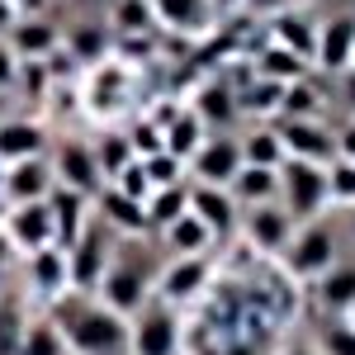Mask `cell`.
<instances>
[{
  "mask_svg": "<svg viewBox=\"0 0 355 355\" xmlns=\"http://www.w3.org/2000/svg\"><path fill=\"white\" fill-rule=\"evenodd\" d=\"M185 110L204 123V133H232L237 119H242V114H237V95H232V85L223 81V76H214V81L199 85Z\"/></svg>",
  "mask_w": 355,
  "mask_h": 355,
  "instance_id": "obj_15",
  "label": "cell"
},
{
  "mask_svg": "<svg viewBox=\"0 0 355 355\" xmlns=\"http://www.w3.org/2000/svg\"><path fill=\"white\" fill-rule=\"evenodd\" d=\"M190 214L209 232H214V242L218 237H227L237 223H242V214H237V199L227 190H218V185H190Z\"/></svg>",
  "mask_w": 355,
  "mask_h": 355,
  "instance_id": "obj_21",
  "label": "cell"
},
{
  "mask_svg": "<svg viewBox=\"0 0 355 355\" xmlns=\"http://www.w3.org/2000/svg\"><path fill=\"white\" fill-rule=\"evenodd\" d=\"M114 246H119V237H114L110 227L95 218V209H90V223L81 227V237L67 246V279H71V294L95 299L100 279H105V270H110Z\"/></svg>",
  "mask_w": 355,
  "mask_h": 355,
  "instance_id": "obj_3",
  "label": "cell"
},
{
  "mask_svg": "<svg viewBox=\"0 0 355 355\" xmlns=\"http://www.w3.org/2000/svg\"><path fill=\"white\" fill-rule=\"evenodd\" d=\"M48 214H53V246L67 251V246L81 237V227L90 223V199L53 185V194H48Z\"/></svg>",
  "mask_w": 355,
  "mask_h": 355,
  "instance_id": "obj_24",
  "label": "cell"
},
{
  "mask_svg": "<svg viewBox=\"0 0 355 355\" xmlns=\"http://www.w3.org/2000/svg\"><path fill=\"white\" fill-rule=\"evenodd\" d=\"M123 137H128V147H133V157L137 162H147V157H157V152H166V142H162V128L142 114V119H133L128 128H123Z\"/></svg>",
  "mask_w": 355,
  "mask_h": 355,
  "instance_id": "obj_38",
  "label": "cell"
},
{
  "mask_svg": "<svg viewBox=\"0 0 355 355\" xmlns=\"http://www.w3.org/2000/svg\"><path fill=\"white\" fill-rule=\"evenodd\" d=\"M294 227H299V223L289 218L279 204H261V209H246V214H242L246 242L256 246L261 256H284V246H289V237H294Z\"/></svg>",
  "mask_w": 355,
  "mask_h": 355,
  "instance_id": "obj_16",
  "label": "cell"
},
{
  "mask_svg": "<svg viewBox=\"0 0 355 355\" xmlns=\"http://www.w3.org/2000/svg\"><path fill=\"white\" fill-rule=\"evenodd\" d=\"M162 242H166L171 256H209V251H214V232L194 218V214H185V218H175L162 232Z\"/></svg>",
  "mask_w": 355,
  "mask_h": 355,
  "instance_id": "obj_28",
  "label": "cell"
},
{
  "mask_svg": "<svg viewBox=\"0 0 355 355\" xmlns=\"http://www.w3.org/2000/svg\"><path fill=\"white\" fill-rule=\"evenodd\" d=\"M90 5H110V0H90Z\"/></svg>",
  "mask_w": 355,
  "mask_h": 355,
  "instance_id": "obj_53",
  "label": "cell"
},
{
  "mask_svg": "<svg viewBox=\"0 0 355 355\" xmlns=\"http://www.w3.org/2000/svg\"><path fill=\"white\" fill-rule=\"evenodd\" d=\"M142 171H147V185H152V190H166V185H185V180H190L185 162H175L171 152H157V157H147V162H142Z\"/></svg>",
  "mask_w": 355,
  "mask_h": 355,
  "instance_id": "obj_37",
  "label": "cell"
},
{
  "mask_svg": "<svg viewBox=\"0 0 355 355\" xmlns=\"http://www.w3.org/2000/svg\"><path fill=\"white\" fill-rule=\"evenodd\" d=\"M209 279H214V256H171L157 270V294L152 299L166 303V308H185L199 294H209Z\"/></svg>",
  "mask_w": 355,
  "mask_h": 355,
  "instance_id": "obj_7",
  "label": "cell"
},
{
  "mask_svg": "<svg viewBox=\"0 0 355 355\" xmlns=\"http://www.w3.org/2000/svg\"><path fill=\"white\" fill-rule=\"evenodd\" d=\"M351 218H346V232H351V242H355V209H346Z\"/></svg>",
  "mask_w": 355,
  "mask_h": 355,
  "instance_id": "obj_51",
  "label": "cell"
},
{
  "mask_svg": "<svg viewBox=\"0 0 355 355\" xmlns=\"http://www.w3.org/2000/svg\"><path fill=\"white\" fill-rule=\"evenodd\" d=\"M15 355H67V346H62L57 327L48 322V313L24 322V336H19V351H15Z\"/></svg>",
  "mask_w": 355,
  "mask_h": 355,
  "instance_id": "obj_36",
  "label": "cell"
},
{
  "mask_svg": "<svg viewBox=\"0 0 355 355\" xmlns=\"http://www.w3.org/2000/svg\"><path fill=\"white\" fill-rule=\"evenodd\" d=\"M256 76L261 81H270V85H299V81H308L313 76V67L303 62V57H294L289 48H275V43H266L261 53H256Z\"/></svg>",
  "mask_w": 355,
  "mask_h": 355,
  "instance_id": "obj_26",
  "label": "cell"
},
{
  "mask_svg": "<svg viewBox=\"0 0 355 355\" xmlns=\"http://www.w3.org/2000/svg\"><path fill=\"white\" fill-rule=\"evenodd\" d=\"M53 166L48 157H33V162H15L5 166V209H15V204H43L48 194H53Z\"/></svg>",
  "mask_w": 355,
  "mask_h": 355,
  "instance_id": "obj_18",
  "label": "cell"
},
{
  "mask_svg": "<svg viewBox=\"0 0 355 355\" xmlns=\"http://www.w3.org/2000/svg\"><path fill=\"white\" fill-rule=\"evenodd\" d=\"M336 81H341V85H336V90H341V100H346V110L355 114V67H351V71H341Z\"/></svg>",
  "mask_w": 355,
  "mask_h": 355,
  "instance_id": "obj_47",
  "label": "cell"
},
{
  "mask_svg": "<svg viewBox=\"0 0 355 355\" xmlns=\"http://www.w3.org/2000/svg\"><path fill=\"white\" fill-rule=\"evenodd\" d=\"M110 33H123V38H147V33H157L152 5H147V0H110Z\"/></svg>",
  "mask_w": 355,
  "mask_h": 355,
  "instance_id": "obj_32",
  "label": "cell"
},
{
  "mask_svg": "<svg viewBox=\"0 0 355 355\" xmlns=\"http://www.w3.org/2000/svg\"><path fill=\"white\" fill-rule=\"evenodd\" d=\"M318 303L327 308V313H346L355 303V261H336L322 279H318Z\"/></svg>",
  "mask_w": 355,
  "mask_h": 355,
  "instance_id": "obj_29",
  "label": "cell"
},
{
  "mask_svg": "<svg viewBox=\"0 0 355 355\" xmlns=\"http://www.w3.org/2000/svg\"><path fill=\"white\" fill-rule=\"evenodd\" d=\"M336 261H341V256H336V227L322 223V218L299 223L294 237H289V246H284V266H289L294 279H313V284H318Z\"/></svg>",
  "mask_w": 355,
  "mask_h": 355,
  "instance_id": "obj_5",
  "label": "cell"
},
{
  "mask_svg": "<svg viewBox=\"0 0 355 355\" xmlns=\"http://www.w3.org/2000/svg\"><path fill=\"white\" fill-rule=\"evenodd\" d=\"M266 43H275V48H289L294 57H303L308 67H313V53H318V24L303 15V10H279V15H270V38Z\"/></svg>",
  "mask_w": 355,
  "mask_h": 355,
  "instance_id": "obj_23",
  "label": "cell"
},
{
  "mask_svg": "<svg viewBox=\"0 0 355 355\" xmlns=\"http://www.w3.org/2000/svg\"><path fill=\"white\" fill-rule=\"evenodd\" d=\"M90 152H95V166H100V175H105V185H110L114 175L123 171V166H133L137 157H133V147H128V137L123 133H100L95 142H90Z\"/></svg>",
  "mask_w": 355,
  "mask_h": 355,
  "instance_id": "obj_34",
  "label": "cell"
},
{
  "mask_svg": "<svg viewBox=\"0 0 355 355\" xmlns=\"http://www.w3.org/2000/svg\"><path fill=\"white\" fill-rule=\"evenodd\" d=\"M275 133H279V147L289 162H308L322 171L336 162V128H327L322 119H279Z\"/></svg>",
  "mask_w": 355,
  "mask_h": 355,
  "instance_id": "obj_9",
  "label": "cell"
},
{
  "mask_svg": "<svg viewBox=\"0 0 355 355\" xmlns=\"http://www.w3.org/2000/svg\"><path fill=\"white\" fill-rule=\"evenodd\" d=\"M351 67H355V62H351Z\"/></svg>",
  "mask_w": 355,
  "mask_h": 355,
  "instance_id": "obj_54",
  "label": "cell"
},
{
  "mask_svg": "<svg viewBox=\"0 0 355 355\" xmlns=\"http://www.w3.org/2000/svg\"><path fill=\"white\" fill-rule=\"evenodd\" d=\"M341 318H346V322H351V327H355V303H351V308H346V313H341Z\"/></svg>",
  "mask_w": 355,
  "mask_h": 355,
  "instance_id": "obj_52",
  "label": "cell"
},
{
  "mask_svg": "<svg viewBox=\"0 0 355 355\" xmlns=\"http://www.w3.org/2000/svg\"><path fill=\"white\" fill-rule=\"evenodd\" d=\"M48 322L57 327L67 355H128V318L110 313L100 299L67 294L48 308Z\"/></svg>",
  "mask_w": 355,
  "mask_h": 355,
  "instance_id": "obj_1",
  "label": "cell"
},
{
  "mask_svg": "<svg viewBox=\"0 0 355 355\" xmlns=\"http://www.w3.org/2000/svg\"><path fill=\"white\" fill-rule=\"evenodd\" d=\"M152 5V19L166 24L171 33H185V38H199V33H209L214 28V5L209 0H147Z\"/></svg>",
  "mask_w": 355,
  "mask_h": 355,
  "instance_id": "obj_22",
  "label": "cell"
},
{
  "mask_svg": "<svg viewBox=\"0 0 355 355\" xmlns=\"http://www.w3.org/2000/svg\"><path fill=\"white\" fill-rule=\"evenodd\" d=\"M142 214H147L152 237H162L175 218H185V214H190V185H166V190H152V194H147V204H142Z\"/></svg>",
  "mask_w": 355,
  "mask_h": 355,
  "instance_id": "obj_27",
  "label": "cell"
},
{
  "mask_svg": "<svg viewBox=\"0 0 355 355\" xmlns=\"http://www.w3.org/2000/svg\"><path fill=\"white\" fill-rule=\"evenodd\" d=\"M62 53L71 57L76 67H100V62H110V53H114L110 24H100V19H81V24L62 28Z\"/></svg>",
  "mask_w": 355,
  "mask_h": 355,
  "instance_id": "obj_20",
  "label": "cell"
},
{
  "mask_svg": "<svg viewBox=\"0 0 355 355\" xmlns=\"http://www.w3.org/2000/svg\"><path fill=\"white\" fill-rule=\"evenodd\" d=\"M242 10H251V15H279V10H289V0H242Z\"/></svg>",
  "mask_w": 355,
  "mask_h": 355,
  "instance_id": "obj_46",
  "label": "cell"
},
{
  "mask_svg": "<svg viewBox=\"0 0 355 355\" xmlns=\"http://www.w3.org/2000/svg\"><path fill=\"white\" fill-rule=\"evenodd\" d=\"M227 194L237 199V209L279 204V171H266V166H242V171H237V180L227 185Z\"/></svg>",
  "mask_w": 355,
  "mask_h": 355,
  "instance_id": "obj_25",
  "label": "cell"
},
{
  "mask_svg": "<svg viewBox=\"0 0 355 355\" xmlns=\"http://www.w3.org/2000/svg\"><path fill=\"white\" fill-rule=\"evenodd\" d=\"M15 261H19V251H15V246H10V237L0 232V284H5V275L15 270Z\"/></svg>",
  "mask_w": 355,
  "mask_h": 355,
  "instance_id": "obj_45",
  "label": "cell"
},
{
  "mask_svg": "<svg viewBox=\"0 0 355 355\" xmlns=\"http://www.w3.org/2000/svg\"><path fill=\"white\" fill-rule=\"evenodd\" d=\"M237 147H242V166H266V171H279L289 162L284 147H279V133L275 128H251V133H237Z\"/></svg>",
  "mask_w": 355,
  "mask_h": 355,
  "instance_id": "obj_30",
  "label": "cell"
},
{
  "mask_svg": "<svg viewBox=\"0 0 355 355\" xmlns=\"http://www.w3.org/2000/svg\"><path fill=\"white\" fill-rule=\"evenodd\" d=\"M214 5V15H227V10H242V0H209Z\"/></svg>",
  "mask_w": 355,
  "mask_h": 355,
  "instance_id": "obj_49",
  "label": "cell"
},
{
  "mask_svg": "<svg viewBox=\"0 0 355 355\" xmlns=\"http://www.w3.org/2000/svg\"><path fill=\"white\" fill-rule=\"evenodd\" d=\"M24 308L19 303H10L0 294V355H15L19 351V336H24Z\"/></svg>",
  "mask_w": 355,
  "mask_h": 355,
  "instance_id": "obj_39",
  "label": "cell"
},
{
  "mask_svg": "<svg viewBox=\"0 0 355 355\" xmlns=\"http://www.w3.org/2000/svg\"><path fill=\"white\" fill-rule=\"evenodd\" d=\"M110 190H119L123 199H133V204H147V194H152V185H147V171H142V162L123 166L119 175L110 180Z\"/></svg>",
  "mask_w": 355,
  "mask_h": 355,
  "instance_id": "obj_41",
  "label": "cell"
},
{
  "mask_svg": "<svg viewBox=\"0 0 355 355\" xmlns=\"http://www.w3.org/2000/svg\"><path fill=\"white\" fill-rule=\"evenodd\" d=\"M237 95V114H251V119H279V105H284V85H270V81H256L251 85H232Z\"/></svg>",
  "mask_w": 355,
  "mask_h": 355,
  "instance_id": "obj_31",
  "label": "cell"
},
{
  "mask_svg": "<svg viewBox=\"0 0 355 355\" xmlns=\"http://www.w3.org/2000/svg\"><path fill=\"white\" fill-rule=\"evenodd\" d=\"M327 171L308 162H284L279 166V209L294 223H313L327 214Z\"/></svg>",
  "mask_w": 355,
  "mask_h": 355,
  "instance_id": "obj_4",
  "label": "cell"
},
{
  "mask_svg": "<svg viewBox=\"0 0 355 355\" xmlns=\"http://www.w3.org/2000/svg\"><path fill=\"white\" fill-rule=\"evenodd\" d=\"M190 180L185 185H218L227 190L242 171V147H237V133H209L199 142V152L190 157Z\"/></svg>",
  "mask_w": 355,
  "mask_h": 355,
  "instance_id": "obj_10",
  "label": "cell"
},
{
  "mask_svg": "<svg viewBox=\"0 0 355 355\" xmlns=\"http://www.w3.org/2000/svg\"><path fill=\"white\" fill-rule=\"evenodd\" d=\"M204 137H209V133H204V123H199L190 110H180V119H175V123L162 133V142H166V152H171L175 162L190 166V157L199 152V142H204Z\"/></svg>",
  "mask_w": 355,
  "mask_h": 355,
  "instance_id": "obj_33",
  "label": "cell"
},
{
  "mask_svg": "<svg viewBox=\"0 0 355 355\" xmlns=\"http://www.w3.org/2000/svg\"><path fill=\"white\" fill-rule=\"evenodd\" d=\"M48 128L38 119H0V166H15V162H33L48 152Z\"/></svg>",
  "mask_w": 355,
  "mask_h": 355,
  "instance_id": "obj_19",
  "label": "cell"
},
{
  "mask_svg": "<svg viewBox=\"0 0 355 355\" xmlns=\"http://www.w3.org/2000/svg\"><path fill=\"white\" fill-rule=\"evenodd\" d=\"M318 355H355V327L346 322V318L322 327V336H318Z\"/></svg>",
  "mask_w": 355,
  "mask_h": 355,
  "instance_id": "obj_42",
  "label": "cell"
},
{
  "mask_svg": "<svg viewBox=\"0 0 355 355\" xmlns=\"http://www.w3.org/2000/svg\"><path fill=\"white\" fill-rule=\"evenodd\" d=\"M336 162H355V123L336 133Z\"/></svg>",
  "mask_w": 355,
  "mask_h": 355,
  "instance_id": "obj_44",
  "label": "cell"
},
{
  "mask_svg": "<svg viewBox=\"0 0 355 355\" xmlns=\"http://www.w3.org/2000/svg\"><path fill=\"white\" fill-rule=\"evenodd\" d=\"M0 232H5L10 246L19 251V261L33 256V251H43V246H53V214H48V199H43V204H15V209H5Z\"/></svg>",
  "mask_w": 355,
  "mask_h": 355,
  "instance_id": "obj_11",
  "label": "cell"
},
{
  "mask_svg": "<svg viewBox=\"0 0 355 355\" xmlns=\"http://www.w3.org/2000/svg\"><path fill=\"white\" fill-rule=\"evenodd\" d=\"M128 355H180V313L166 303H147L128 318Z\"/></svg>",
  "mask_w": 355,
  "mask_h": 355,
  "instance_id": "obj_6",
  "label": "cell"
},
{
  "mask_svg": "<svg viewBox=\"0 0 355 355\" xmlns=\"http://www.w3.org/2000/svg\"><path fill=\"white\" fill-rule=\"evenodd\" d=\"M327 199L341 209H355V162H331L327 166Z\"/></svg>",
  "mask_w": 355,
  "mask_h": 355,
  "instance_id": "obj_40",
  "label": "cell"
},
{
  "mask_svg": "<svg viewBox=\"0 0 355 355\" xmlns=\"http://www.w3.org/2000/svg\"><path fill=\"white\" fill-rule=\"evenodd\" d=\"M279 355H318V346H303V341H294V346H284Z\"/></svg>",
  "mask_w": 355,
  "mask_h": 355,
  "instance_id": "obj_50",
  "label": "cell"
},
{
  "mask_svg": "<svg viewBox=\"0 0 355 355\" xmlns=\"http://www.w3.org/2000/svg\"><path fill=\"white\" fill-rule=\"evenodd\" d=\"M15 19H19V5H15V0H0V38L15 28Z\"/></svg>",
  "mask_w": 355,
  "mask_h": 355,
  "instance_id": "obj_48",
  "label": "cell"
},
{
  "mask_svg": "<svg viewBox=\"0 0 355 355\" xmlns=\"http://www.w3.org/2000/svg\"><path fill=\"white\" fill-rule=\"evenodd\" d=\"M48 166H53V180L62 190L81 194L90 204H95V194L105 190V175L95 166V152H90V142H81V137H62L53 147V157H48Z\"/></svg>",
  "mask_w": 355,
  "mask_h": 355,
  "instance_id": "obj_8",
  "label": "cell"
},
{
  "mask_svg": "<svg viewBox=\"0 0 355 355\" xmlns=\"http://www.w3.org/2000/svg\"><path fill=\"white\" fill-rule=\"evenodd\" d=\"M19 85V57L10 53V43L0 38V90H15Z\"/></svg>",
  "mask_w": 355,
  "mask_h": 355,
  "instance_id": "obj_43",
  "label": "cell"
},
{
  "mask_svg": "<svg viewBox=\"0 0 355 355\" xmlns=\"http://www.w3.org/2000/svg\"><path fill=\"white\" fill-rule=\"evenodd\" d=\"M5 43L19 62H48L53 53H62V24L43 15H19L15 28L5 33Z\"/></svg>",
  "mask_w": 355,
  "mask_h": 355,
  "instance_id": "obj_14",
  "label": "cell"
},
{
  "mask_svg": "<svg viewBox=\"0 0 355 355\" xmlns=\"http://www.w3.org/2000/svg\"><path fill=\"white\" fill-rule=\"evenodd\" d=\"M355 62V15H331L327 24H318V53H313V71L322 76H341Z\"/></svg>",
  "mask_w": 355,
  "mask_h": 355,
  "instance_id": "obj_12",
  "label": "cell"
},
{
  "mask_svg": "<svg viewBox=\"0 0 355 355\" xmlns=\"http://www.w3.org/2000/svg\"><path fill=\"white\" fill-rule=\"evenodd\" d=\"M322 90L313 85V76L299 85H284V105H279V119H322Z\"/></svg>",
  "mask_w": 355,
  "mask_h": 355,
  "instance_id": "obj_35",
  "label": "cell"
},
{
  "mask_svg": "<svg viewBox=\"0 0 355 355\" xmlns=\"http://www.w3.org/2000/svg\"><path fill=\"white\" fill-rule=\"evenodd\" d=\"M157 270H162V261L152 256L147 237L142 242H119L110 256V270H105L100 289H95V299L105 303L110 313H119V318H133L157 294Z\"/></svg>",
  "mask_w": 355,
  "mask_h": 355,
  "instance_id": "obj_2",
  "label": "cell"
},
{
  "mask_svg": "<svg viewBox=\"0 0 355 355\" xmlns=\"http://www.w3.org/2000/svg\"><path fill=\"white\" fill-rule=\"evenodd\" d=\"M24 284L33 299H43L53 308L57 299H67L71 294V279H67V251L62 246H43V251H33L24 256Z\"/></svg>",
  "mask_w": 355,
  "mask_h": 355,
  "instance_id": "obj_13",
  "label": "cell"
},
{
  "mask_svg": "<svg viewBox=\"0 0 355 355\" xmlns=\"http://www.w3.org/2000/svg\"><path fill=\"white\" fill-rule=\"evenodd\" d=\"M95 218L110 227L119 242H142V237H152V227H147V214H142V204H133V199H123L119 190H105L95 194Z\"/></svg>",
  "mask_w": 355,
  "mask_h": 355,
  "instance_id": "obj_17",
  "label": "cell"
}]
</instances>
